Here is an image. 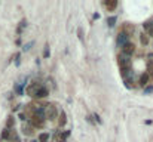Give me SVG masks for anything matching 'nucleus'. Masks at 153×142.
<instances>
[{"mask_svg": "<svg viewBox=\"0 0 153 142\" xmlns=\"http://www.w3.org/2000/svg\"><path fill=\"white\" fill-rule=\"evenodd\" d=\"M117 65H119V70H120V76H122L123 79H126V77L131 76L132 62H131V58H129V56L119 55V56H117Z\"/></svg>", "mask_w": 153, "mask_h": 142, "instance_id": "obj_1", "label": "nucleus"}, {"mask_svg": "<svg viewBox=\"0 0 153 142\" xmlns=\"http://www.w3.org/2000/svg\"><path fill=\"white\" fill-rule=\"evenodd\" d=\"M58 115H60V110L57 108L55 104H46L45 105V118L46 120L55 121V120H58Z\"/></svg>", "mask_w": 153, "mask_h": 142, "instance_id": "obj_2", "label": "nucleus"}, {"mask_svg": "<svg viewBox=\"0 0 153 142\" xmlns=\"http://www.w3.org/2000/svg\"><path fill=\"white\" fill-rule=\"evenodd\" d=\"M28 123H30L36 130H40V129H43V127L46 126V118H45L43 114H34V115H31V117L28 118Z\"/></svg>", "mask_w": 153, "mask_h": 142, "instance_id": "obj_3", "label": "nucleus"}, {"mask_svg": "<svg viewBox=\"0 0 153 142\" xmlns=\"http://www.w3.org/2000/svg\"><path fill=\"white\" fill-rule=\"evenodd\" d=\"M42 86H43V84H42L40 81H36V80H34V81H31V83L26 87V93H27L28 96L34 98V96H36V93L39 92V89H40Z\"/></svg>", "mask_w": 153, "mask_h": 142, "instance_id": "obj_4", "label": "nucleus"}, {"mask_svg": "<svg viewBox=\"0 0 153 142\" xmlns=\"http://www.w3.org/2000/svg\"><path fill=\"white\" fill-rule=\"evenodd\" d=\"M21 132H23V135H26L27 138H33V136H36V129H34L28 121H26V123L21 124Z\"/></svg>", "mask_w": 153, "mask_h": 142, "instance_id": "obj_5", "label": "nucleus"}, {"mask_svg": "<svg viewBox=\"0 0 153 142\" xmlns=\"http://www.w3.org/2000/svg\"><path fill=\"white\" fill-rule=\"evenodd\" d=\"M134 53H135V45H134L132 42H128L126 45L122 46V55L131 56V55H134Z\"/></svg>", "mask_w": 153, "mask_h": 142, "instance_id": "obj_6", "label": "nucleus"}, {"mask_svg": "<svg viewBox=\"0 0 153 142\" xmlns=\"http://www.w3.org/2000/svg\"><path fill=\"white\" fill-rule=\"evenodd\" d=\"M119 31H122V33H125V34H128L129 37L135 33V27L132 25V24H129V22H125L122 27H120V30Z\"/></svg>", "mask_w": 153, "mask_h": 142, "instance_id": "obj_7", "label": "nucleus"}, {"mask_svg": "<svg viewBox=\"0 0 153 142\" xmlns=\"http://www.w3.org/2000/svg\"><path fill=\"white\" fill-rule=\"evenodd\" d=\"M128 42H129V36L125 34V33H122V31H119V34H117V37H116V43L122 48V46L126 45Z\"/></svg>", "mask_w": 153, "mask_h": 142, "instance_id": "obj_8", "label": "nucleus"}, {"mask_svg": "<svg viewBox=\"0 0 153 142\" xmlns=\"http://www.w3.org/2000/svg\"><path fill=\"white\" fill-rule=\"evenodd\" d=\"M149 83H150V77H149V74H147V73L140 74V77H138V86H141V87H147Z\"/></svg>", "mask_w": 153, "mask_h": 142, "instance_id": "obj_9", "label": "nucleus"}, {"mask_svg": "<svg viewBox=\"0 0 153 142\" xmlns=\"http://www.w3.org/2000/svg\"><path fill=\"white\" fill-rule=\"evenodd\" d=\"M67 136H68V132H60V130H58V132L54 135L52 142H66Z\"/></svg>", "mask_w": 153, "mask_h": 142, "instance_id": "obj_10", "label": "nucleus"}, {"mask_svg": "<svg viewBox=\"0 0 153 142\" xmlns=\"http://www.w3.org/2000/svg\"><path fill=\"white\" fill-rule=\"evenodd\" d=\"M143 28H144V33L149 36V37H153V21L149 19L143 24Z\"/></svg>", "mask_w": 153, "mask_h": 142, "instance_id": "obj_11", "label": "nucleus"}, {"mask_svg": "<svg viewBox=\"0 0 153 142\" xmlns=\"http://www.w3.org/2000/svg\"><path fill=\"white\" fill-rule=\"evenodd\" d=\"M58 126L60 127H64L66 124H67V114H66V111L64 110H61L60 111V115H58Z\"/></svg>", "mask_w": 153, "mask_h": 142, "instance_id": "obj_12", "label": "nucleus"}, {"mask_svg": "<svg viewBox=\"0 0 153 142\" xmlns=\"http://www.w3.org/2000/svg\"><path fill=\"white\" fill-rule=\"evenodd\" d=\"M11 135H12V130L5 127V129L2 130V133H0V139H2L3 142H9V139H11Z\"/></svg>", "mask_w": 153, "mask_h": 142, "instance_id": "obj_13", "label": "nucleus"}, {"mask_svg": "<svg viewBox=\"0 0 153 142\" xmlns=\"http://www.w3.org/2000/svg\"><path fill=\"white\" fill-rule=\"evenodd\" d=\"M48 95H49L48 87H46V86H42V87L39 89V92L36 93V96H34V98H37V99H43V98H46Z\"/></svg>", "mask_w": 153, "mask_h": 142, "instance_id": "obj_14", "label": "nucleus"}, {"mask_svg": "<svg viewBox=\"0 0 153 142\" xmlns=\"http://www.w3.org/2000/svg\"><path fill=\"white\" fill-rule=\"evenodd\" d=\"M146 73L149 74L150 80H153V61H150V59L146 62Z\"/></svg>", "mask_w": 153, "mask_h": 142, "instance_id": "obj_15", "label": "nucleus"}, {"mask_svg": "<svg viewBox=\"0 0 153 142\" xmlns=\"http://www.w3.org/2000/svg\"><path fill=\"white\" fill-rule=\"evenodd\" d=\"M5 127H6V129H11V130L15 127V117H14V115H9V117L6 118V124H5Z\"/></svg>", "mask_w": 153, "mask_h": 142, "instance_id": "obj_16", "label": "nucleus"}, {"mask_svg": "<svg viewBox=\"0 0 153 142\" xmlns=\"http://www.w3.org/2000/svg\"><path fill=\"white\" fill-rule=\"evenodd\" d=\"M104 6L107 8L109 12H113V11L117 8V2H114V0H110V2H106V3H104Z\"/></svg>", "mask_w": 153, "mask_h": 142, "instance_id": "obj_17", "label": "nucleus"}, {"mask_svg": "<svg viewBox=\"0 0 153 142\" xmlns=\"http://www.w3.org/2000/svg\"><path fill=\"white\" fill-rule=\"evenodd\" d=\"M140 42H141L143 46H147V45L150 43V37H149L146 33H141V34H140Z\"/></svg>", "mask_w": 153, "mask_h": 142, "instance_id": "obj_18", "label": "nucleus"}, {"mask_svg": "<svg viewBox=\"0 0 153 142\" xmlns=\"http://www.w3.org/2000/svg\"><path fill=\"white\" fill-rule=\"evenodd\" d=\"M39 142H49V133L48 132H42L39 133Z\"/></svg>", "mask_w": 153, "mask_h": 142, "instance_id": "obj_19", "label": "nucleus"}, {"mask_svg": "<svg viewBox=\"0 0 153 142\" xmlns=\"http://www.w3.org/2000/svg\"><path fill=\"white\" fill-rule=\"evenodd\" d=\"M123 80H125V84H126V87H128V89L135 87V84H134L135 81H134V79H132L131 76H129V77H126V79H123Z\"/></svg>", "mask_w": 153, "mask_h": 142, "instance_id": "obj_20", "label": "nucleus"}, {"mask_svg": "<svg viewBox=\"0 0 153 142\" xmlns=\"http://www.w3.org/2000/svg\"><path fill=\"white\" fill-rule=\"evenodd\" d=\"M114 22H116V17H110V18H107V24H109L110 27H113Z\"/></svg>", "mask_w": 153, "mask_h": 142, "instance_id": "obj_21", "label": "nucleus"}, {"mask_svg": "<svg viewBox=\"0 0 153 142\" xmlns=\"http://www.w3.org/2000/svg\"><path fill=\"white\" fill-rule=\"evenodd\" d=\"M152 90H153V86H147V87L144 89V92H146V93H150Z\"/></svg>", "mask_w": 153, "mask_h": 142, "instance_id": "obj_22", "label": "nucleus"}, {"mask_svg": "<svg viewBox=\"0 0 153 142\" xmlns=\"http://www.w3.org/2000/svg\"><path fill=\"white\" fill-rule=\"evenodd\" d=\"M49 55V49H48V46H46V49H45V58Z\"/></svg>", "mask_w": 153, "mask_h": 142, "instance_id": "obj_23", "label": "nucleus"}, {"mask_svg": "<svg viewBox=\"0 0 153 142\" xmlns=\"http://www.w3.org/2000/svg\"><path fill=\"white\" fill-rule=\"evenodd\" d=\"M149 58H150V61H153V53H150V55H149Z\"/></svg>", "mask_w": 153, "mask_h": 142, "instance_id": "obj_24", "label": "nucleus"}]
</instances>
